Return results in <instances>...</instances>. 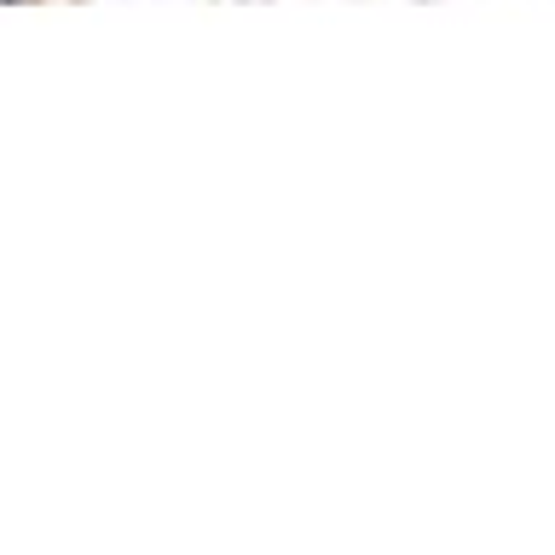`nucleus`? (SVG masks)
I'll return each mask as SVG.
<instances>
[{"label": "nucleus", "mask_w": 555, "mask_h": 555, "mask_svg": "<svg viewBox=\"0 0 555 555\" xmlns=\"http://www.w3.org/2000/svg\"><path fill=\"white\" fill-rule=\"evenodd\" d=\"M0 7H12V0H0Z\"/></svg>", "instance_id": "obj_1"}]
</instances>
